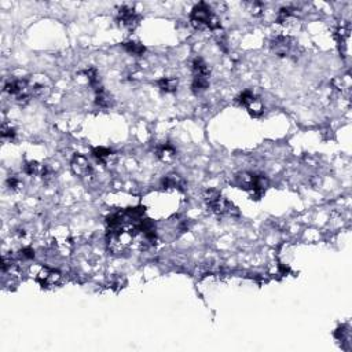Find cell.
<instances>
[{
	"instance_id": "6da1fadb",
	"label": "cell",
	"mask_w": 352,
	"mask_h": 352,
	"mask_svg": "<svg viewBox=\"0 0 352 352\" xmlns=\"http://www.w3.org/2000/svg\"><path fill=\"white\" fill-rule=\"evenodd\" d=\"M202 198L205 201V204L208 205V208L217 216L235 217L240 215L238 208L232 202L226 200L223 195L216 190H207L204 193Z\"/></svg>"
},
{
	"instance_id": "7a4b0ae2",
	"label": "cell",
	"mask_w": 352,
	"mask_h": 352,
	"mask_svg": "<svg viewBox=\"0 0 352 352\" xmlns=\"http://www.w3.org/2000/svg\"><path fill=\"white\" fill-rule=\"evenodd\" d=\"M190 22H192L193 28L200 29V31H202V29H209V31L220 29V19L212 13V10L205 3H200L198 6L193 8Z\"/></svg>"
},
{
	"instance_id": "3957f363",
	"label": "cell",
	"mask_w": 352,
	"mask_h": 352,
	"mask_svg": "<svg viewBox=\"0 0 352 352\" xmlns=\"http://www.w3.org/2000/svg\"><path fill=\"white\" fill-rule=\"evenodd\" d=\"M4 92L13 96L18 102H26L29 98H32V88H31V81L22 80V79H16L10 80L4 86Z\"/></svg>"
},
{
	"instance_id": "277c9868",
	"label": "cell",
	"mask_w": 352,
	"mask_h": 352,
	"mask_svg": "<svg viewBox=\"0 0 352 352\" xmlns=\"http://www.w3.org/2000/svg\"><path fill=\"white\" fill-rule=\"evenodd\" d=\"M272 51L278 56L282 58H289V56L297 55V43L290 36L286 35H278L275 36L271 41Z\"/></svg>"
},
{
	"instance_id": "5b68a950",
	"label": "cell",
	"mask_w": 352,
	"mask_h": 352,
	"mask_svg": "<svg viewBox=\"0 0 352 352\" xmlns=\"http://www.w3.org/2000/svg\"><path fill=\"white\" fill-rule=\"evenodd\" d=\"M117 22L123 26L124 29L134 31L138 25L141 24V17L136 13L134 7L129 6H123L119 8V16H117Z\"/></svg>"
},
{
	"instance_id": "8992f818",
	"label": "cell",
	"mask_w": 352,
	"mask_h": 352,
	"mask_svg": "<svg viewBox=\"0 0 352 352\" xmlns=\"http://www.w3.org/2000/svg\"><path fill=\"white\" fill-rule=\"evenodd\" d=\"M238 104L248 109V112L253 116V117H260L264 112V107L260 99H257L253 92L250 91H244L238 98H237Z\"/></svg>"
},
{
	"instance_id": "52a82bcc",
	"label": "cell",
	"mask_w": 352,
	"mask_h": 352,
	"mask_svg": "<svg viewBox=\"0 0 352 352\" xmlns=\"http://www.w3.org/2000/svg\"><path fill=\"white\" fill-rule=\"evenodd\" d=\"M35 278L43 288H55L61 282V274L48 267H39L35 274Z\"/></svg>"
},
{
	"instance_id": "ba28073f",
	"label": "cell",
	"mask_w": 352,
	"mask_h": 352,
	"mask_svg": "<svg viewBox=\"0 0 352 352\" xmlns=\"http://www.w3.org/2000/svg\"><path fill=\"white\" fill-rule=\"evenodd\" d=\"M70 165H72L74 175L80 176V177H89V176H92V167H91L89 161H88L84 156H81V154H76V156L73 157Z\"/></svg>"
},
{
	"instance_id": "9c48e42d",
	"label": "cell",
	"mask_w": 352,
	"mask_h": 352,
	"mask_svg": "<svg viewBox=\"0 0 352 352\" xmlns=\"http://www.w3.org/2000/svg\"><path fill=\"white\" fill-rule=\"evenodd\" d=\"M92 154L96 160L101 161L105 165H112L117 158V154L113 152L112 149H107V147H96L92 150Z\"/></svg>"
},
{
	"instance_id": "30bf717a",
	"label": "cell",
	"mask_w": 352,
	"mask_h": 352,
	"mask_svg": "<svg viewBox=\"0 0 352 352\" xmlns=\"http://www.w3.org/2000/svg\"><path fill=\"white\" fill-rule=\"evenodd\" d=\"M156 156L162 162H171L176 157V150L172 144L162 143L156 147Z\"/></svg>"
},
{
	"instance_id": "8fae6325",
	"label": "cell",
	"mask_w": 352,
	"mask_h": 352,
	"mask_svg": "<svg viewBox=\"0 0 352 352\" xmlns=\"http://www.w3.org/2000/svg\"><path fill=\"white\" fill-rule=\"evenodd\" d=\"M95 102L99 107L107 109L113 106V98L104 87H99L95 89Z\"/></svg>"
},
{
	"instance_id": "7c38bea8",
	"label": "cell",
	"mask_w": 352,
	"mask_h": 352,
	"mask_svg": "<svg viewBox=\"0 0 352 352\" xmlns=\"http://www.w3.org/2000/svg\"><path fill=\"white\" fill-rule=\"evenodd\" d=\"M162 184L168 190H183L184 189L183 177L180 175H177V174H171V175L167 176L162 180Z\"/></svg>"
},
{
	"instance_id": "4fadbf2b",
	"label": "cell",
	"mask_w": 352,
	"mask_h": 352,
	"mask_svg": "<svg viewBox=\"0 0 352 352\" xmlns=\"http://www.w3.org/2000/svg\"><path fill=\"white\" fill-rule=\"evenodd\" d=\"M192 70H193V76H205V77H209L211 74V69L209 66L207 65V62L201 58H195L193 61L192 64Z\"/></svg>"
},
{
	"instance_id": "5bb4252c",
	"label": "cell",
	"mask_w": 352,
	"mask_h": 352,
	"mask_svg": "<svg viewBox=\"0 0 352 352\" xmlns=\"http://www.w3.org/2000/svg\"><path fill=\"white\" fill-rule=\"evenodd\" d=\"M177 87H179V81L175 77H164L158 81V88L162 92H167V94L175 92Z\"/></svg>"
},
{
	"instance_id": "9a60e30c",
	"label": "cell",
	"mask_w": 352,
	"mask_h": 352,
	"mask_svg": "<svg viewBox=\"0 0 352 352\" xmlns=\"http://www.w3.org/2000/svg\"><path fill=\"white\" fill-rule=\"evenodd\" d=\"M209 86V77L205 76H194L192 81V89L194 94H201L207 91Z\"/></svg>"
},
{
	"instance_id": "2e32d148",
	"label": "cell",
	"mask_w": 352,
	"mask_h": 352,
	"mask_svg": "<svg viewBox=\"0 0 352 352\" xmlns=\"http://www.w3.org/2000/svg\"><path fill=\"white\" fill-rule=\"evenodd\" d=\"M43 169H44V165L37 162V161H26L24 165L25 174L31 176H41Z\"/></svg>"
},
{
	"instance_id": "e0dca14e",
	"label": "cell",
	"mask_w": 352,
	"mask_h": 352,
	"mask_svg": "<svg viewBox=\"0 0 352 352\" xmlns=\"http://www.w3.org/2000/svg\"><path fill=\"white\" fill-rule=\"evenodd\" d=\"M245 6H246L248 11L253 17L263 16L264 10H265V6H264L263 3H260V1H248V3H245Z\"/></svg>"
},
{
	"instance_id": "ac0fdd59",
	"label": "cell",
	"mask_w": 352,
	"mask_h": 352,
	"mask_svg": "<svg viewBox=\"0 0 352 352\" xmlns=\"http://www.w3.org/2000/svg\"><path fill=\"white\" fill-rule=\"evenodd\" d=\"M123 46L132 55H143L144 50H146L143 44L136 43V41H128V43H124Z\"/></svg>"
},
{
	"instance_id": "d6986e66",
	"label": "cell",
	"mask_w": 352,
	"mask_h": 352,
	"mask_svg": "<svg viewBox=\"0 0 352 352\" xmlns=\"http://www.w3.org/2000/svg\"><path fill=\"white\" fill-rule=\"evenodd\" d=\"M7 187L11 190V192H19L22 187H24V183L19 177L17 176H10L7 179Z\"/></svg>"
},
{
	"instance_id": "ffe728a7",
	"label": "cell",
	"mask_w": 352,
	"mask_h": 352,
	"mask_svg": "<svg viewBox=\"0 0 352 352\" xmlns=\"http://www.w3.org/2000/svg\"><path fill=\"white\" fill-rule=\"evenodd\" d=\"M16 129L13 128L10 124H3L1 125V138L3 139H7V141H14V138H16Z\"/></svg>"
},
{
	"instance_id": "44dd1931",
	"label": "cell",
	"mask_w": 352,
	"mask_h": 352,
	"mask_svg": "<svg viewBox=\"0 0 352 352\" xmlns=\"http://www.w3.org/2000/svg\"><path fill=\"white\" fill-rule=\"evenodd\" d=\"M334 336L338 341H341V343H345V341H348L350 340V330H348V326H340V328L337 329L336 333H334Z\"/></svg>"
}]
</instances>
